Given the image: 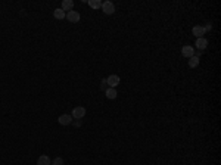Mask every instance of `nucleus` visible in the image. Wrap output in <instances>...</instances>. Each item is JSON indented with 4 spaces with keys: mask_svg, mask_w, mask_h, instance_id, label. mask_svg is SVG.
<instances>
[{
    "mask_svg": "<svg viewBox=\"0 0 221 165\" xmlns=\"http://www.w3.org/2000/svg\"><path fill=\"white\" fill-rule=\"evenodd\" d=\"M71 117L75 118V120H83V118L86 117V108H84V106H77V108H74Z\"/></svg>",
    "mask_w": 221,
    "mask_h": 165,
    "instance_id": "obj_1",
    "label": "nucleus"
},
{
    "mask_svg": "<svg viewBox=\"0 0 221 165\" xmlns=\"http://www.w3.org/2000/svg\"><path fill=\"white\" fill-rule=\"evenodd\" d=\"M66 19L69 21L71 24H75V22H78L81 19V15H80V12H75V10H69V12H66V16H65Z\"/></svg>",
    "mask_w": 221,
    "mask_h": 165,
    "instance_id": "obj_2",
    "label": "nucleus"
},
{
    "mask_svg": "<svg viewBox=\"0 0 221 165\" xmlns=\"http://www.w3.org/2000/svg\"><path fill=\"white\" fill-rule=\"evenodd\" d=\"M102 10L105 12V15H112V13L115 12V5H114L112 2H103Z\"/></svg>",
    "mask_w": 221,
    "mask_h": 165,
    "instance_id": "obj_3",
    "label": "nucleus"
},
{
    "mask_svg": "<svg viewBox=\"0 0 221 165\" xmlns=\"http://www.w3.org/2000/svg\"><path fill=\"white\" fill-rule=\"evenodd\" d=\"M72 121H74V118L71 115H68V113H64V115H60L58 118V122L60 125H71Z\"/></svg>",
    "mask_w": 221,
    "mask_h": 165,
    "instance_id": "obj_4",
    "label": "nucleus"
},
{
    "mask_svg": "<svg viewBox=\"0 0 221 165\" xmlns=\"http://www.w3.org/2000/svg\"><path fill=\"white\" fill-rule=\"evenodd\" d=\"M119 81H121V78H119L118 75H115V74L109 75V77L106 78V82H108V86H109V87H112V89H115L118 84H119Z\"/></svg>",
    "mask_w": 221,
    "mask_h": 165,
    "instance_id": "obj_5",
    "label": "nucleus"
},
{
    "mask_svg": "<svg viewBox=\"0 0 221 165\" xmlns=\"http://www.w3.org/2000/svg\"><path fill=\"white\" fill-rule=\"evenodd\" d=\"M181 55H183L184 58H192L193 55H195V47H192V46H189V44H186V46H183L181 47Z\"/></svg>",
    "mask_w": 221,
    "mask_h": 165,
    "instance_id": "obj_6",
    "label": "nucleus"
},
{
    "mask_svg": "<svg viewBox=\"0 0 221 165\" xmlns=\"http://www.w3.org/2000/svg\"><path fill=\"white\" fill-rule=\"evenodd\" d=\"M196 49H198V50H200V52H202V50H205L206 49V46H208V40H206L205 37H200V38H196Z\"/></svg>",
    "mask_w": 221,
    "mask_h": 165,
    "instance_id": "obj_7",
    "label": "nucleus"
},
{
    "mask_svg": "<svg viewBox=\"0 0 221 165\" xmlns=\"http://www.w3.org/2000/svg\"><path fill=\"white\" fill-rule=\"evenodd\" d=\"M192 33H193V36H196V38H200L205 34V30H204V27H200V25H195Z\"/></svg>",
    "mask_w": 221,
    "mask_h": 165,
    "instance_id": "obj_8",
    "label": "nucleus"
},
{
    "mask_svg": "<svg viewBox=\"0 0 221 165\" xmlns=\"http://www.w3.org/2000/svg\"><path fill=\"white\" fill-rule=\"evenodd\" d=\"M105 96H106V99H110V100L117 99V96H118V91H117V89H112V87H109L108 90L105 91Z\"/></svg>",
    "mask_w": 221,
    "mask_h": 165,
    "instance_id": "obj_9",
    "label": "nucleus"
},
{
    "mask_svg": "<svg viewBox=\"0 0 221 165\" xmlns=\"http://www.w3.org/2000/svg\"><path fill=\"white\" fill-rule=\"evenodd\" d=\"M72 8H74V2L72 0H64L62 2V10L64 12H69V10H72Z\"/></svg>",
    "mask_w": 221,
    "mask_h": 165,
    "instance_id": "obj_10",
    "label": "nucleus"
},
{
    "mask_svg": "<svg viewBox=\"0 0 221 165\" xmlns=\"http://www.w3.org/2000/svg\"><path fill=\"white\" fill-rule=\"evenodd\" d=\"M37 165H52L50 158L47 156V155H41V156H38V159H37Z\"/></svg>",
    "mask_w": 221,
    "mask_h": 165,
    "instance_id": "obj_11",
    "label": "nucleus"
},
{
    "mask_svg": "<svg viewBox=\"0 0 221 165\" xmlns=\"http://www.w3.org/2000/svg\"><path fill=\"white\" fill-rule=\"evenodd\" d=\"M53 16L60 21V19H64V18L66 16V12H64L62 9H55V10H53Z\"/></svg>",
    "mask_w": 221,
    "mask_h": 165,
    "instance_id": "obj_12",
    "label": "nucleus"
},
{
    "mask_svg": "<svg viewBox=\"0 0 221 165\" xmlns=\"http://www.w3.org/2000/svg\"><path fill=\"white\" fill-rule=\"evenodd\" d=\"M87 3H88V6H90L91 9H100L102 8L103 2H100V0H88Z\"/></svg>",
    "mask_w": 221,
    "mask_h": 165,
    "instance_id": "obj_13",
    "label": "nucleus"
},
{
    "mask_svg": "<svg viewBox=\"0 0 221 165\" xmlns=\"http://www.w3.org/2000/svg\"><path fill=\"white\" fill-rule=\"evenodd\" d=\"M199 62H200V58H198V56H192V58H189V67L196 68L199 65Z\"/></svg>",
    "mask_w": 221,
    "mask_h": 165,
    "instance_id": "obj_14",
    "label": "nucleus"
},
{
    "mask_svg": "<svg viewBox=\"0 0 221 165\" xmlns=\"http://www.w3.org/2000/svg\"><path fill=\"white\" fill-rule=\"evenodd\" d=\"M52 165H64V159L62 158H55L53 161H52Z\"/></svg>",
    "mask_w": 221,
    "mask_h": 165,
    "instance_id": "obj_15",
    "label": "nucleus"
},
{
    "mask_svg": "<svg viewBox=\"0 0 221 165\" xmlns=\"http://www.w3.org/2000/svg\"><path fill=\"white\" fill-rule=\"evenodd\" d=\"M100 90H103V91L108 90V82H106V78H103L102 81H100Z\"/></svg>",
    "mask_w": 221,
    "mask_h": 165,
    "instance_id": "obj_16",
    "label": "nucleus"
},
{
    "mask_svg": "<svg viewBox=\"0 0 221 165\" xmlns=\"http://www.w3.org/2000/svg\"><path fill=\"white\" fill-rule=\"evenodd\" d=\"M72 125L74 127H81V120H75V121H72Z\"/></svg>",
    "mask_w": 221,
    "mask_h": 165,
    "instance_id": "obj_17",
    "label": "nucleus"
},
{
    "mask_svg": "<svg viewBox=\"0 0 221 165\" xmlns=\"http://www.w3.org/2000/svg\"><path fill=\"white\" fill-rule=\"evenodd\" d=\"M204 30H205V33L211 31V30H212V24H206L205 27H204Z\"/></svg>",
    "mask_w": 221,
    "mask_h": 165,
    "instance_id": "obj_18",
    "label": "nucleus"
}]
</instances>
